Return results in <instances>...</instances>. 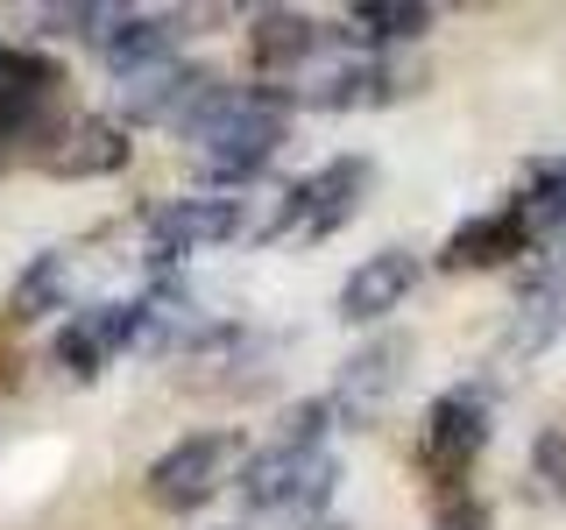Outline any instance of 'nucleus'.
I'll return each mask as SVG.
<instances>
[{
	"instance_id": "nucleus-1",
	"label": "nucleus",
	"mask_w": 566,
	"mask_h": 530,
	"mask_svg": "<svg viewBox=\"0 0 566 530\" xmlns=\"http://www.w3.org/2000/svg\"><path fill=\"white\" fill-rule=\"evenodd\" d=\"M185 135L199 141L206 177H220V184L234 191L241 177H255L276 156V141L291 135V99L270 93V85H234V93L212 85V99L185 120Z\"/></svg>"
},
{
	"instance_id": "nucleus-2",
	"label": "nucleus",
	"mask_w": 566,
	"mask_h": 530,
	"mask_svg": "<svg viewBox=\"0 0 566 530\" xmlns=\"http://www.w3.org/2000/svg\"><path fill=\"white\" fill-rule=\"evenodd\" d=\"M333 481H340V467H333L326 446H262L255 459L241 467V502L262 509V517H312V509H326Z\"/></svg>"
},
{
	"instance_id": "nucleus-3",
	"label": "nucleus",
	"mask_w": 566,
	"mask_h": 530,
	"mask_svg": "<svg viewBox=\"0 0 566 530\" xmlns=\"http://www.w3.org/2000/svg\"><path fill=\"white\" fill-rule=\"evenodd\" d=\"M489 424H495V396L482 382H460L447 396H432L424 411V438H418V459L432 481H460L474 467V453L489 446Z\"/></svg>"
},
{
	"instance_id": "nucleus-4",
	"label": "nucleus",
	"mask_w": 566,
	"mask_h": 530,
	"mask_svg": "<svg viewBox=\"0 0 566 530\" xmlns=\"http://www.w3.org/2000/svg\"><path fill=\"white\" fill-rule=\"evenodd\" d=\"M248 234V199L241 191H199V199H170L156 205L149 220V269H170V262L199 255V247L241 241Z\"/></svg>"
},
{
	"instance_id": "nucleus-5",
	"label": "nucleus",
	"mask_w": 566,
	"mask_h": 530,
	"mask_svg": "<svg viewBox=\"0 0 566 530\" xmlns=\"http://www.w3.org/2000/svg\"><path fill=\"white\" fill-rule=\"evenodd\" d=\"M227 467H234V432H191L177 438L170 453L149 459V502L170 509V517H185V509H206L212 495L227 488Z\"/></svg>"
},
{
	"instance_id": "nucleus-6",
	"label": "nucleus",
	"mask_w": 566,
	"mask_h": 530,
	"mask_svg": "<svg viewBox=\"0 0 566 530\" xmlns=\"http://www.w3.org/2000/svg\"><path fill=\"white\" fill-rule=\"evenodd\" d=\"M212 85H220V78H212L206 64L164 57V64L120 71V78H114V106H120V120H149V128H185V120L212 99Z\"/></svg>"
},
{
	"instance_id": "nucleus-7",
	"label": "nucleus",
	"mask_w": 566,
	"mask_h": 530,
	"mask_svg": "<svg viewBox=\"0 0 566 530\" xmlns=\"http://www.w3.org/2000/svg\"><path fill=\"white\" fill-rule=\"evenodd\" d=\"M403 361H411V340H403V332H382V340L354 347L347 361H340L333 396H326L333 424H376L382 403L397 396V382H403Z\"/></svg>"
},
{
	"instance_id": "nucleus-8",
	"label": "nucleus",
	"mask_w": 566,
	"mask_h": 530,
	"mask_svg": "<svg viewBox=\"0 0 566 530\" xmlns=\"http://www.w3.org/2000/svg\"><path fill=\"white\" fill-rule=\"evenodd\" d=\"M559 332H566V276H553V269L524 276L517 297H510L503 332H495V347H489V361L495 368H524V361H538Z\"/></svg>"
},
{
	"instance_id": "nucleus-9",
	"label": "nucleus",
	"mask_w": 566,
	"mask_h": 530,
	"mask_svg": "<svg viewBox=\"0 0 566 530\" xmlns=\"http://www.w3.org/2000/svg\"><path fill=\"white\" fill-rule=\"evenodd\" d=\"M418 276H424V262L411 255V247H376V255L354 262V276L340 283V318L376 326V318H389L403 297L418 290Z\"/></svg>"
},
{
	"instance_id": "nucleus-10",
	"label": "nucleus",
	"mask_w": 566,
	"mask_h": 530,
	"mask_svg": "<svg viewBox=\"0 0 566 530\" xmlns=\"http://www.w3.org/2000/svg\"><path fill=\"white\" fill-rule=\"evenodd\" d=\"M128 156H135V141H128L120 120L85 114V120H71L64 135H50L43 170L50 177H114V170H128Z\"/></svg>"
},
{
	"instance_id": "nucleus-11",
	"label": "nucleus",
	"mask_w": 566,
	"mask_h": 530,
	"mask_svg": "<svg viewBox=\"0 0 566 530\" xmlns=\"http://www.w3.org/2000/svg\"><path fill=\"white\" fill-rule=\"evenodd\" d=\"M135 332H142V311H135V305H85V311L57 332V361H64L78 382H93L120 347H135Z\"/></svg>"
},
{
	"instance_id": "nucleus-12",
	"label": "nucleus",
	"mask_w": 566,
	"mask_h": 530,
	"mask_svg": "<svg viewBox=\"0 0 566 530\" xmlns=\"http://www.w3.org/2000/svg\"><path fill=\"white\" fill-rule=\"evenodd\" d=\"M531 234H524V220H517V205H495L482 212V220H468V226H453L447 247H439V269H495V262H510V255H524Z\"/></svg>"
},
{
	"instance_id": "nucleus-13",
	"label": "nucleus",
	"mask_w": 566,
	"mask_h": 530,
	"mask_svg": "<svg viewBox=\"0 0 566 530\" xmlns=\"http://www.w3.org/2000/svg\"><path fill=\"white\" fill-rule=\"evenodd\" d=\"M361 191H368V163L361 156H340V163H326L318 177H297V205H305V234H333V226H347L354 220V205H361Z\"/></svg>"
},
{
	"instance_id": "nucleus-14",
	"label": "nucleus",
	"mask_w": 566,
	"mask_h": 530,
	"mask_svg": "<svg viewBox=\"0 0 566 530\" xmlns=\"http://www.w3.org/2000/svg\"><path fill=\"white\" fill-rule=\"evenodd\" d=\"M93 35H99V57L114 64V78H120V71H142V64H164L177 50V22H170V14H106Z\"/></svg>"
},
{
	"instance_id": "nucleus-15",
	"label": "nucleus",
	"mask_w": 566,
	"mask_h": 530,
	"mask_svg": "<svg viewBox=\"0 0 566 530\" xmlns=\"http://www.w3.org/2000/svg\"><path fill=\"white\" fill-rule=\"evenodd\" d=\"M57 64L29 57V50H0V135H22L35 114L50 106V93H57Z\"/></svg>"
},
{
	"instance_id": "nucleus-16",
	"label": "nucleus",
	"mask_w": 566,
	"mask_h": 530,
	"mask_svg": "<svg viewBox=\"0 0 566 530\" xmlns=\"http://www.w3.org/2000/svg\"><path fill=\"white\" fill-rule=\"evenodd\" d=\"M312 50H318V29H312V14H297V8H262L255 29H248L255 71H297Z\"/></svg>"
},
{
	"instance_id": "nucleus-17",
	"label": "nucleus",
	"mask_w": 566,
	"mask_h": 530,
	"mask_svg": "<svg viewBox=\"0 0 566 530\" xmlns=\"http://www.w3.org/2000/svg\"><path fill=\"white\" fill-rule=\"evenodd\" d=\"M64 297H71V255H64V247H43V255H35L22 276H14L8 318H14V326H35V318H50Z\"/></svg>"
},
{
	"instance_id": "nucleus-18",
	"label": "nucleus",
	"mask_w": 566,
	"mask_h": 530,
	"mask_svg": "<svg viewBox=\"0 0 566 530\" xmlns=\"http://www.w3.org/2000/svg\"><path fill=\"white\" fill-rule=\"evenodd\" d=\"M297 99H305V106H376V99H389V78H382V64H354V57H340V64L305 71Z\"/></svg>"
},
{
	"instance_id": "nucleus-19",
	"label": "nucleus",
	"mask_w": 566,
	"mask_h": 530,
	"mask_svg": "<svg viewBox=\"0 0 566 530\" xmlns=\"http://www.w3.org/2000/svg\"><path fill=\"white\" fill-rule=\"evenodd\" d=\"M424 29H432V8H418V0H361V8H347L354 43H418Z\"/></svg>"
},
{
	"instance_id": "nucleus-20",
	"label": "nucleus",
	"mask_w": 566,
	"mask_h": 530,
	"mask_svg": "<svg viewBox=\"0 0 566 530\" xmlns=\"http://www.w3.org/2000/svg\"><path fill=\"white\" fill-rule=\"evenodd\" d=\"M510 205H517V220H524V234H531V241L566 234V156H553V163L531 170L524 199H510Z\"/></svg>"
},
{
	"instance_id": "nucleus-21",
	"label": "nucleus",
	"mask_w": 566,
	"mask_h": 530,
	"mask_svg": "<svg viewBox=\"0 0 566 530\" xmlns=\"http://www.w3.org/2000/svg\"><path fill=\"white\" fill-rule=\"evenodd\" d=\"M326 424H333L326 396H305V403H291V411H283L276 446H318V438H326Z\"/></svg>"
},
{
	"instance_id": "nucleus-22",
	"label": "nucleus",
	"mask_w": 566,
	"mask_h": 530,
	"mask_svg": "<svg viewBox=\"0 0 566 530\" xmlns=\"http://www.w3.org/2000/svg\"><path fill=\"white\" fill-rule=\"evenodd\" d=\"M531 467H538V488L553 495V502H566V438L559 432L538 438V459H531Z\"/></svg>"
},
{
	"instance_id": "nucleus-23",
	"label": "nucleus",
	"mask_w": 566,
	"mask_h": 530,
	"mask_svg": "<svg viewBox=\"0 0 566 530\" xmlns=\"http://www.w3.org/2000/svg\"><path fill=\"white\" fill-rule=\"evenodd\" d=\"M439 530H482V502H468V495H460L447 517H439Z\"/></svg>"
},
{
	"instance_id": "nucleus-24",
	"label": "nucleus",
	"mask_w": 566,
	"mask_h": 530,
	"mask_svg": "<svg viewBox=\"0 0 566 530\" xmlns=\"http://www.w3.org/2000/svg\"><path fill=\"white\" fill-rule=\"evenodd\" d=\"M312 530H333V523H312Z\"/></svg>"
}]
</instances>
